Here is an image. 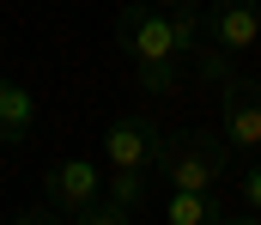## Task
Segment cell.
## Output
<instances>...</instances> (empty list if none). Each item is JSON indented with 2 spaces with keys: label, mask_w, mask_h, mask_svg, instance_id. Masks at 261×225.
<instances>
[{
  "label": "cell",
  "mask_w": 261,
  "mask_h": 225,
  "mask_svg": "<svg viewBox=\"0 0 261 225\" xmlns=\"http://www.w3.org/2000/svg\"><path fill=\"white\" fill-rule=\"evenodd\" d=\"M200 43H206V12H200V6L128 0V6L116 12V49H122L128 61H164V55L195 61Z\"/></svg>",
  "instance_id": "cell-1"
},
{
  "label": "cell",
  "mask_w": 261,
  "mask_h": 225,
  "mask_svg": "<svg viewBox=\"0 0 261 225\" xmlns=\"http://www.w3.org/2000/svg\"><path fill=\"white\" fill-rule=\"evenodd\" d=\"M231 140L225 128L206 134V128H170L164 152H158V183L164 189H219L225 170H231Z\"/></svg>",
  "instance_id": "cell-2"
},
{
  "label": "cell",
  "mask_w": 261,
  "mask_h": 225,
  "mask_svg": "<svg viewBox=\"0 0 261 225\" xmlns=\"http://www.w3.org/2000/svg\"><path fill=\"white\" fill-rule=\"evenodd\" d=\"M97 195H103L97 158H61V164L43 170V207H49V219H79Z\"/></svg>",
  "instance_id": "cell-3"
},
{
  "label": "cell",
  "mask_w": 261,
  "mask_h": 225,
  "mask_svg": "<svg viewBox=\"0 0 261 225\" xmlns=\"http://www.w3.org/2000/svg\"><path fill=\"white\" fill-rule=\"evenodd\" d=\"M103 164L110 170H158V152H164V128L152 122V116H116L110 128H103Z\"/></svg>",
  "instance_id": "cell-4"
},
{
  "label": "cell",
  "mask_w": 261,
  "mask_h": 225,
  "mask_svg": "<svg viewBox=\"0 0 261 225\" xmlns=\"http://www.w3.org/2000/svg\"><path fill=\"white\" fill-rule=\"evenodd\" d=\"M152 183H158V170H110L103 195L79 213V225H134L140 213H146Z\"/></svg>",
  "instance_id": "cell-5"
},
{
  "label": "cell",
  "mask_w": 261,
  "mask_h": 225,
  "mask_svg": "<svg viewBox=\"0 0 261 225\" xmlns=\"http://www.w3.org/2000/svg\"><path fill=\"white\" fill-rule=\"evenodd\" d=\"M219 128H225V140L237 152L261 146V79L249 73H231L219 85Z\"/></svg>",
  "instance_id": "cell-6"
},
{
  "label": "cell",
  "mask_w": 261,
  "mask_h": 225,
  "mask_svg": "<svg viewBox=\"0 0 261 225\" xmlns=\"http://www.w3.org/2000/svg\"><path fill=\"white\" fill-rule=\"evenodd\" d=\"M206 37L231 55L261 43V0H213L206 6Z\"/></svg>",
  "instance_id": "cell-7"
},
{
  "label": "cell",
  "mask_w": 261,
  "mask_h": 225,
  "mask_svg": "<svg viewBox=\"0 0 261 225\" xmlns=\"http://www.w3.org/2000/svg\"><path fill=\"white\" fill-rule=\"evenodd\" d=\"M231 219L219 207V189H164V225H219Z\"/></svg>",
  "instance_id": "cell-8"
},
{
  "label": "cell",
  "mask_w": 261,
  "mask_h": 225,
  "mask_svg": "<svg viewBox=\"0 0 261 225\" xmlns=\"http://www.w3.org/2000/svg\"><path fill=\"white\" fill-rule=\"evenodd\" d=\"M37 128V97L24 85H0V146H24Z\"/></svg>",
  "instance_id": "cell-9"
},
{
  "label": "cell",
  "mask_w": 261,
  "mask_h": 225,
  "mask_svg": "<svg viewBox=\"0 0 261 225\" xmlns=\"http://www.w3.org/2000/svg\"><path fill=\"white\" fill-rule=\"evenodd\" d=\"M134 85L146 97H176L182 91V55H164V61H134Z\"/></svg>",
  "instance_id": "cell-10"
},
{
  "label": "cell",
  "mask_w": 261,
  "mask_h": 225,
  "mask_svg": "<svg viewBox=\"0 0 261 225\" xmlns=\"http://www.w3.org/2000/svg\"><path fill=\"white\" fill-rule=\"evenodd\" d=\"M195 73L206 79V85H225V79L237 73V67H231V49H219V43L206 37V43H200V49H195Z\"/></svg>",
  "instance_id": "cell-11"
},
{
  "label": "cell",
  "mask_w": 261,
  "mask_h": 225,
  "mask_svg": "<svg viewBox=\"0 0 261 225\" xmlns=\"http://www.w3.org/2000/svg\"><path fill=\"white\" fill-rule=\"evenodd\" d=\"M243 219H261V164L243 170Z\"/></svg>",
  "instance_id": "cell-12"
},
{
  "label": "cell",
  "mask_w": 261,
  "mask_h": 225,
  "mask_svg": "<svg viewBox=\"0 0 261 225\" xmlns=\"http://www.w3.org/2000/svg\"><path fill=\"white\" fill-rule=\"evenodd\" d=\"M158 6H200V0H158Z\"/></svg>",
  "instance_id": "cell-13"
},
{
  "label": "cell",
  "mask_w": 261,
  "mask_h": 225,
  "mask_svg": "<svg viewBox=\"0 0 261 225\" xmlns=\"http://www.w3.org/2000/svg\"><path fill=\"white\" fill-rule=\"evenodd\" d=\"M255 49H261V43H255Z\"/></svg>",
  "instance_id": "cell-14"
}]
</instances>
